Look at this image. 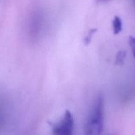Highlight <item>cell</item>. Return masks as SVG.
I'll return each instance as SVG.
<instances>
[{"label": "cell", "mask_w": 135, "mask_h": 135, "mask_svg": "<svg viewBox=\"0 0 135 135\" xmlns=\"http://www.w3.org/2000/svg\"><path fill=\"white\" fill-rule=\"evenodd\" d=\"M126 55H127V52L125 51H119V53L116 54V59H115L116 64L120 65L123 63L124 59H125Z\"/></svg>", "instance_id": "cell-4"}, {"label": "cell", "mask_w": 135, "mask_h": 135, "mask_svg": "<svg viewBox=\"0 0 135 135\" xmlns=\"http://www.w3.org/2000/svg\"><path fill=\"white\" fill-rule=\"evenodd\" d=\"M96 32H97V28H93L89 31L88 34L86 36V37L84 39V41H83V42H84L85 45L87 46V45L90 43V42H91V39H92L93 38V36L95 34V33Z\"/></svg>", "instance_id": "cell-5"}, {"label": "cell", "mask_w": 135, "mask_h": 135, "mask_svg": "<svg viewBox=\"0 0 135 135\" xmlns=\"http://www.w3.org/2000/svg\"><path fill=\"white\" fill-rule=\"evenodd\" d=\"M99 1H108V0H99Z\"/></svg>", "instance_id": "cell-8"}, {"label": "cell", "mask_w": 135, "mask_h": 135, "mask_svg": "<svg viewBox=\"0 0 135 135\" xmlns=\"http://www.w3.org/2000/svg\"><path fill=\"white\" fill-rule=\"evenodd\" d=\"M112 31L114 34H119L123 29V22H122L121 18L118 16L114 17L113 20L112 21Z\"/></svg>", "instance_id": "cell-3"}, {"label": "cell", "mask_w": 135, "mask_h": 135, "mask_svg": "<svg viewBox=\"0 0 135 135\" xmlns=\"http://www.w3.org/2000/svg\"><path fill=\"white\" fill-rule=\"evenodd\" d=\"M104 98L99 94L94 102L84 125L85 135H101L104 126Z\"/></svg>", "instance_id": "cell-1"}, {"label": "cell", "mask_w": 135, "mask_h": 135, "mask_svg": "<svg viewBox=\"0 0 135 135\" xmlns=\"http://www.w3.org/2000/svg\"><path fill=\"white\" fill-rule=\"evenodd\" d=\"M3 123V117H2V113H1V110H0V129L1 127V125H2Z\"/></svg>", "instance_id": "cell-7"}, {"label": "cell", "mask_w": 135, "mask_h": 135, "mask_svg": "<svg viewBox=\"0 0 135 135\" xmlns=\"http://www.w3.org/2000/svg\"><path fill=\"white\" fill-rule=\"evenodd\" d=\"M128 43H129L130 47L131 50H132L133 56L135 58V37L130 36L129 40H128Z\"/></svg>", "instance_id": "cell-6"}, {"label": "cell", "mask_w": 135, "mask_h": 135, "mask_svg": "<svg viewBox=\"0 0 135 135\" xmlns=\"http://www.w3.org/2000/svg\"><path fill=\"white\" fill-rule=\"evenodd\" d=\"M74 129V119L69 110H66L60 119L52 125L53 135H73Z\"/></svg>", "instance_id": "cell-2"}]
</instances>
